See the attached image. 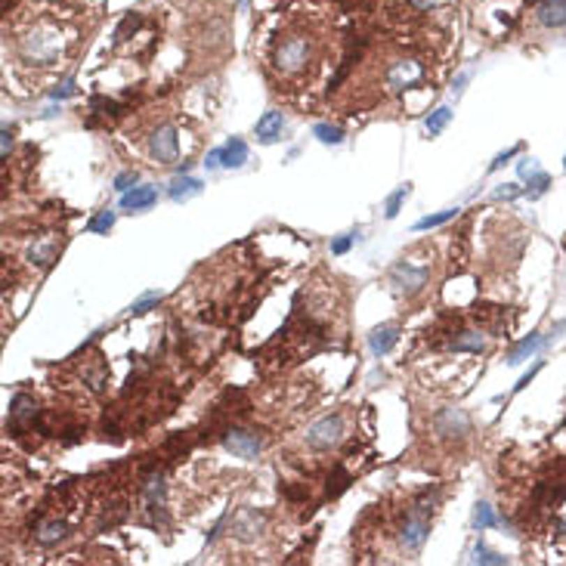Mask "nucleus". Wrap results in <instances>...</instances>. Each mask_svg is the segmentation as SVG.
Listing matches in <instances>:
<instances>
[{
  "instance_id": "nucleus-1",
  "label": "nucleus",
  "mask_w": 566,
  "mask_h": 566,
  "mask_svg": "<svg viewBox=\"0 0 566 566\" xmlns=\"http://www.w3.org/2000/svg\"><path fill=\"white\" fill-rule=\"evenodd\" d=\"M313 62V40L304 34H288L272 47V66L282 75H304Z\"/></svg>"
},
{
  "instance_id": "nucleus-2",
  "label": "nucleus",
  "mask_w": 566,
  "mask_h": 566,
  "mask_svg": "<svg viewBox=\"0 0 566 566\" xmlns=\"http://www.w3.org/2000/svg\"><path fill=\"white\" fill-rule=\"evenodd\" d=\"M59 53H62V31L53 25H40L22 38V56L28 62L47 66V62H53Z\"/></svg>"
},
{
  "instance_id": "nucleus-3",
  "label": "nucleus",
  "mask_w": 566,
  "mask_h": 566,
  "mask_svg": "<svg viewBox=\"0 0 566 566\" xmlns=\"http://www.w3.org/2000/svg\"><path fill=\"white\" fill-rule=\"evenodd\" d=\"M343 440V418L341 415H328V418H319L316 424L306 427V446L319 449V452H328Z\"/></svg>"
},
{
  "instance_id": "nucleus-4",
  "label": "nucleus",
  "mask_w": 566,
  "mask_h": 566,
  "mask_svg": "<svg viewBox=\"0 0 566 566\" xmlns=\"http://www.w3.org/2000/svg\"><path fill=\"white\" fill-rule=\"evenodd\" d=\"M427 276H431V267H427V263L415 267V263H408V260H399L396 267L390 269V282L396 285V291L405 297L418 295V291L427 285Z\"/></svg>"
},
{
  "instance_id": "nucleus-5",
  "label": "nucleus",
  "mask_w": 566,
  "mask_h": 566,
  "mask_svg": "<svg viewBox=\"0 0 566 566\" xmlns=\"http://www.w3.org/2000/svg\"><path fill=\"white\" fill-rule=\"evenodd\" d=\"M263 529H267V514L257 511V507H241V511H235L229 533H232V539H235V542L251 544V542L260 539Z\"/></svg>"
},
{
  "instance_id": "nucleus-6",
  "label": "nucleus",
  "mask_w": 566,
  "mask_h": 566,
  "mask_svg": "<svg viewBox=\"0 0 566 566\" xmlns=\"http://www.w3.org/2000/svg\"><path fill=\"white\" fill-rule=\"evenodd\" d=\"M149 155L158 164H174L180 155V136H177L174 124H161L158 131L149 136Z\"/></svg>"
},
{
  "instance_id": "nucleus-7",
  "label": "nucleus",
  "mask_w": 566,
  "mask_h": 566,
  "mask_svg": "<svg viewBox=\"0 0 566 566\" xmlns=\"http://www.w3.org/2000/svg\"><path fill=\"white\" fill-rule=\"evenodd\" d=\"M433 424H436V433L449 442H461L470 433V418L464 408H442V412H436Z\"/></svg>"
},
{
  "instance_id": "nucleus-8",
  "label": "nucleus",
  "mask_w": 566,
  "mask_h": 566,
  "mask_svg": "<svg viewBox=\"0 0 566 566\" xmlns=\"http://www.w3.org/2000/svg\"><path fill=\"white\" fill-rule=\"evenodd\" d=\"M223 446L235 458H241V461H254L263 449V436L254 433V431H245V427H232V431H226V436H223Z\"/></svg>"
},
{
  "instance_id": "nucleus-9",
  "label": "nucleus",
  "mask_w": 566,
  "mask_h": 566,
  "mask_svg": "<svg viewBox=\"0 0 566 566\" xmlns=\"http://www.w3.org/2000/svg\"><path fill=\"white\" fill-rule=\"evenodd\" d=\"M421 81H424V66L415 62V59H399V62H393V66L387 68V84H390L396 93L418 87Z\"/></svg>"
},
{
  "instance_id": "nucleus-10",
  "label": "nucleus",
  "mask_w": 566,
  "mask_h": 566,
  "mask_svg": "<svg viewBox=\"0 0 566 566\" xmlns=\"http://www.w3.org/2000/svg\"><path fill=\"white\" fill-rule=\"evenodd\" d=\"M427 535H431V520H427L424 511L415 507V511L405 517L403 529H399V539H403L405 551H421L424 548V542H427Z\"/></svg>"
},
{
  "instance_id": "nucleus-11",
  "label": "nucleus",
  "mask_w": 566,
  "mask_h": 566,
  "mask_svg": "<svg viewBox=\"0 0 566 566\" xmlns=\"http://www.w3.org/2000/svg\"><path fill=\"white\" fill-rule=\"evenodd\" d=\"M34 418H38V403H34V396H28V393H16V396L10 399V421H6V427H13V431H25V427L34 424Z\"/></svg>"
},
{
  "instance_id": "nucleus-12",
  "label": "nucleus",
  "mask_w": 566,
  "mask_h": 566,
  "mask_svg": "<svg viewBox=\"0 0 566 566\" xmlns=\"http://www.w3.org/2000/svg\"><path fill=\"white\" fill-rule=\"evenodd\" d=\"M254 133H257V142H263V146H276V142L282 140V133H285V114L276 112V109L267 112L260 121H257Z\"/></svg>"
},
{
  "instance_id": "nucleus-13",
  "label": "nucleus",
  "mask_w": 566,
  "mask_h": 566,
  "mask_svg": "<svg viewBox=\"0 0 566 566\" xmlns=\"http://www.w3.org/2000/svg\"><path fill=\"white\" fill-rule=\"evenodd\" d=\"M158 202V189L155 186H133V189L121 192V207L124 211H146Z\"/></svg>"
},
{
  "instance_id": "nucleus-14",
  "label": "nucleus",
  "mask_w": 566,
  "mask_h": 566,
  "mask_svg": "<svg viewBox=\"0 0 566 566\" xmlns=\"http://www.w3.org/2000/svg\"><path fill=\"white\" fill-rule=\"evenodd\" d=\"M535 19L544 28H563L566 25V0H542L535 6Z\"/></svg>"
},
{
  "instance_id": "nucleus-15",
  "label": "nucleus",
  "mask_w": 566,
  "mask_h": 566,
  "mask_svg": "<svg viewBox=\"0 0 566 566\" xmlns=\"http://www.w3.org/2000/svg\"><path fill=\"white\" fill-rule=\"evenodd\" d=\"M399 341V328L396 325H381L368 334V347L375 356H387L393 350V343Z\"/></svg>"
},
{
  "instance_id": "nucleus-16",
  "label": "nucleus",
  "mask_w": 566,
  "mask_h": 566,
  "mask_svg": "<svg viewBox=\"0 0 566 566\" xmlns=\"http://www.w3.org/2000/svg\"><path fill=\"white\" fill-rule=\"evenodd\" d=\"M245 161H248V142L239 140V136H232V140L220 149V164L229 167V170H235V167H241Z\"/></svg>"
},
{
  "instance_id": "nucleus-17",
  "label": "nucleus",
  "mask_w": 566,
  "mask_h": 566,
  "mask_svg": "<svg viewBox=\"0 0 566 566\" xmlns=\"http://www.w3.org/2000/svg\"><path fill=\"white\" fill-rule=\"evenodd\" d=\"M202 180H195V177H177L174 183H170V189H167V195L174 198L177 204H183V202H189V198H195V195H202Z\"/></svg>"
},
{
  "instance_id": "nucleus-18",
  "label": "nucleus",
  "mask_w": 566,
  "mask_h": 566,
  "mask_svg": "<svg viewBox=\"0 0 566 566\" xmlns=\"http://www.w3.org/2000/svg\"><path fill=\"white\" fill-rule=\"evenodd\" d=\"M542 343H544L542 334H529V338H523L520 343H514V347L507 350V365H520V362H526L529 356H533L535 350L542 347Z\"/></svg>"
},
{
  "instance_id": "nucleus-19",
  "label": "nucleus",
  "mask_w": 566,
  "mask_h": 566,
  "mask_svg": "<svg viewBox=\"0 0 566 566\" xmlns=\"http://www.w3.org/2000/svg\"><path fill=\"white\" fill-rule=\"evenodd\" d=\"M56 248H59V245H56L53 235H44L40 241H34V245H31V251H28V260L38 263V267H50V263L56 260Z\"/></svg>"
},
{
  "instance_id": "nucleus-20",
  "label": "nucleus",
  "mask_w": 566,
  "mask_h": 566,
  "mask_svg": "<svg viewBox=\"0 0 566 566\" xmlns=\"http://www.w3.org/2000/svg\"><path fill=\"white\" fill-rule=\"evenodd\" d=\"M455 353H483L486 350V338L479 332H461L458 338L449 343Z\"/></svg>"
},
{
  "instance_id": "nucleus-21",
  "label": "nucleus",
  "mask_w": 566,
  "mask_h": 566,
  "mask_svg": "<svg viewBox=\"0 0 566 566\" xmlns=\"http://www.w3.org/2000/svg\"><path fill=\"white\" fill-rule=\"evenodd\" d=\"M66 535H68V526H66V523H62V520H53V523H44V526L38 529V535H34V539H38L40 544H47V548H50V544L62 542V539H66Z\"/></svg>"
},
{
  "instance_id": "nucleus-22",
  "label": "nucleus",
  "mask_w": 566,
  "mask_h": 566,
  "mask_svg": "<svg viewBox=\"0 0 566 566\" xmlns=\"http://www.w3.org/2000/svg\"><path fill=\"white\" fill-rule=\"evenodd\" d=\"M449 121H452V109H449V105H440V109H433L431 114H427L424 127H427V133H431V136H436V133L446 131Z\"/></svg>"
},
{
  "instance_id": "nucleus-23",
  "label": "nucleus",
  "mask_w": 566,
  "mask_h": 566,
  "mask_svg": "<svg viewBox=\"0 0 566 566\" xmlns=\"http://www.w3.org/2000/svg\"><path fill=\"white\" fill-rule=\"evenodd\" d=\"M455 217H458V207H446V211H440V214H431V217H421L418 223H415V232H424V229H436V226L449 223V220H455Z\"/></svg>"
},
{
  "instance_id": "nucleus-24",
  "label": "nucleus",
  "mask_w": 566,
  "mask_h": 566,
  "mask_svg": "<svg viewBox=\"0 0 566 566\" xmlns=\"http://www.w3.org/2000/svg\"><path fill=\"white\" fill-rule=\"evenodd\" d=\"M408 195H412V183H403L396 192H390V198H387V207H384V217H387V220L396 217L399 207H403V202H405Z\"/></svg>"
},
{
  "instance_id": "nucleus-25",
  "label": "nucleus",
  "mask_w": 566,
  "mask_h": 566,
  "mask_svg": "<svg viewBox=\"0 0 566 566\" xmlns=\"http://www.w3.org/2000/svg\"><path fill=\"white\" fill-rule=\"evenodd\" d=\"M347 486H350V474L338 464V468L328 474V486H325V489H328V496H332V498H338L341 492H347Z\"/></svg>"
},
{
  "instance_id": "nucleus-26",
  "label": "nucleus",
  "mask_w": 566,
  "mask_h": 566,
  "mask_svg": "<svg viewBox=\"0 0 566 566\" xmlns=\"http://www.w3.org/2000/svg\"><path fill=\"white\" fill-rule=\"evenodd\" d=\"M140 22H142V16H140V13H127V16L118 22V28H114V34H112V38H114V44H124V40H127V34L136 31V28H140Z\"/></svg>"
},
{
  "instance_id": "nucleus-27",
  "label": "nucleus",
  "mask_w": 566,
  "mask_h": 566,
  "mask_svg": "<svg viewBox=\"0 0 566 566\" xmlns=\"http://www.w3.org/2000/svg\"><path fill=\"white\" fill-rule=\"evenodd\" d=\"M492 526H498V520H496V514H492V507L486 505V501H477V507H474V529H492Z\"/></svg>"
},
{
  "instance_id": "nucleus-28",
  "label": "nucleus",
  "mask_w": 566,
  "mask_h": 566,
  "mask_svg": "<svg viewBox=\"0 0 566 566\" xmlns=\"http://www.w3.org/2000/svg\"><path fill=\"white\" fill-rule=\"evenodd\" d=\"M313 136H316L319 142H325V146H341L343 142V131L341 127H332V124H316L313 127Z\"/></svg>"
},
{
  "instance_id": "nucleus-29",
  "label": "nucleus",
  "mask_w": 566,
  "mask_h": 566,
  "mask_svg": "<svg viewBox=\"0 0 566 566\" xmlns=\"http://www.w3.org/2000/svg\"><path fill=\"white\" fill-rule=\"evenodd\" d=\"M474 563L505 566V563H507V557H501V554H496V551H489V548H483V544H477V548H474Z\"/></svg>"
},
{
  "instance_id": "nucleus-30",
  "label": "nucleus",
  "mask_w": 566,
  "mask_h": 566,
  "mask_svg": "<svg viewBox=\"0 0 566 566\" xmlns=\"http://www.w3.org/2000/svg\"><path fill=\"white\" fill-rule=\"evenodd\" d=\"M112 226H114V211H99L96 217L87 223L90 232H109Z\"/></svg>"
},
{
  "instance_id": "nucleus-31",
  "label": "nucleus",
  "mask_w": 566,
  "mask_h": 566,
  "mask_svg": "<svg viewBox=\"0 0 566 566\" xmlns=\"http://www.w3.org/2000/svg\"><path fill=\"white\" fill-rule=\"evenodd\" d=\"M158 304H161V295H146V297L136 300V304H131L127 316H142V313H149L152 306H158Z\"/></svg>"
},
{
  "instance_id": "nucleus-32",
  "label": "nucleus",
  "mask_w": 566,
  "mask_h": 566,
  "mask_svg": "<svg viewBox=\"0 0 566 566\" xmlns=\"http://www.w3.org/2000/svg\"><path fill=\"white\" fill-rule=\"evenodd\" d=\"M548 186H551V177L544 174V170H539L535 177H529V198H539V195H544L548 192Z\"/></svg>"
},
{
  "instance_id": "nucleus-33",
  "label": "nucleus",
  "mask_w": 566,
  "mask_h": 566,
  "mask_svg": "<svg viewBox=\"0 0 566 566\" xmlns=\"http://www.w3.org/2000/svg\"><path fill=\"white\" fill-rule=\"evenodd\" d=\"M84 378H87V384H90L93 393H103V387H105V368H103V365L87 368V371H84Z\"/></svg>"
},
{
  "instance_id": "nucleus-34",
  "label": "nucleus",
  "mask_w": 566,
  "mask_h": 566,
  "mask_svg": "<svg viewBox=\"0 0 566 566\" xmlns=\"http://www.w3.org/2000/svg\"><path fill=\"white\" fill-rule=\"evenodd\" d=\"M136 183H140V174H136V170H127V174H118V177H114V189H118V192L133 189Z\"/></svg>"
},
{
  "instance_id": "nucleus-35",
  "label": "nucleus",
  "mask_w": 566,
  "mask_h": 566,
  "mask_svg": "<svg viewBox=\"0 0 566 566\" xmlns=\"http://www.w3.org/2000/svg\"><path fill=\"white\" fill-rule=\"evenodd\" d=\"M517 195H523L520 186L517 183H505L501 189H496V195L492 198H496V202H511V198H517Z\"/></svg>"
},
{
  "instance_id": "nucleus-36",
  "label": "nucleus",
  "mask_w": 566,
  "mask_h": 566,
  "mask_svg": "<svg viewBox=\"0 0 566 566\" xmlns=\"http://www.w3.org/2000/svg\"><path fill=\"white\" fill-rule=\"evenodd\" d=\"M517 174L523 177V180H529V177H535V174H539V164H535V158L520 161V164H517Z\"/></svg>"
},
{
  "instance_id": "nucleus-37",
  "label": "nucleus",
  "mask_w": 566,
  "mask_h": 566,
  "mask_svg": "<svg viewBox=\"0 0 566 566\" xmlns=\"http://www.w3.org/2000/svg\"><path fill=\"white\" fill-rule=\"evenodd\" d=\"M353 241H356V235H341V239H334L332 241V254H347Z\"/></svg>"
},
{
  "instance_id": "nucleus-38",
  "label": "nucleus",
  "mask_w": 566,
  "mask_h": 566,
  "mask_svg": "<svg viewBox=\"0 0 566 566\" xmlns=\"http://www.w3.org/2000/svg\"><path fill=\"white\" fill-rule=\"evenodd\" d=\"M517 152H520V146H514V149H507V152H501V155H498V158H496V161H492V164H489V170H498V167H501V164H507V161H511V158H514V155H517Z\"/></svg>"
},
{
  "instance_id": "nucleus-39",
  "label": "nucleus",
  "mask_w": 566,
  "mask_h": 566,
  "mask_svg": "<svg viewBox=\"0 0 566 566\" xmlns=\"http://www.w3.org/2000/svg\"><path fill=\"white\" fill-rule=\"evenodd\" d=\"M71 93H75V81H66L62 87L53 90V99H66V96H71Z\"/></svg>"
},
{
  "instance_id": "nucleus-40",
  "label": "nucleus",
  "mask_w": 566,
  "mask_h": 566,
  "mask_svg": "<svg viewBox=\"0 0 566 566\" xmlns=\"http://www.w3.org/2000/svg\"><path fill=\"white\" fill-rule=\"evenodd\" d=\"M539 368H542V365H535V368H533V371H529V375H523V378H520V384H517V387H514V393H520V390H523V387H526L529 381H533V378H535V375H539Z\"/></svg>"
},
{
  "instance_id": "nucleus-41",
  "label": "nucleus",
  "mask_w": 566,
  "mask_h": 566,
  "mask_svg": "<svg viewBox=\"0 0 566 566\" xmlns=\"http://www.w3.org/2000/svg\"><path fill=\"white\" fill-rule=\"evenodd\" d=\"M408 3H415L418 10H431V6H436L440 0H408Z\"/></svg>"
},
{
  "instance_id": "nucleus-42",
  "label": "nucleus",
  "mask_w": 566,
  "mask_h": 566,
  "mask_svg": "<svg viewBox=\"0 0 566 566\" xmlns=\"http://www.w3.org/2000/svg\"><path fill=\"white\" fill-rule=\"evenodd\" d=\"M10 146H13V136H10V127H3V158L10 155Z\"/></svg>"
},
{
  "instance_id": "nucleus-43",
  "label": "nucleus",
  "mask_w": 566,
  "mask_h": 566,
  "mask_svg": "<svg viewBox=\"0 0 566 566\" xmlns=\"http://www.w3.org/2000/svg\"><path fill=\"white\" fill-rule=\"evenodd\" d=\"M204 164H207V167H217V164H220V149H214V152L207 155V161H204Z\"/></svg>"
},
{
  "instance_id": "nucleus-44",
  "label": "nucleus",
  "mask_w": 566,
  "mask_h": 566,
  "mask_svg": "<svg viewBox=\"0 0 566 566\" xmlns=\"http://www.w3.org/2000/svg\"><path fill=\"white\" fill-rule=\"evenodd\" d=\"M464 84H468V75H461V77H458V81H455V87H452V93H455V96H458V93L464 90Z\"/></svg>"
},
{
  "instance_id": "nucleus-45",
  "label": "nucleus",
  "mask_w": 566,
  "mask_h": 566,
  "mask_svg": "<svg viewBox=\"0 0 566 566\" xmlns=\"http://www.w3.org/2000/svg\"><path fill=\"white\" fill-rule=\"evenodd\" d=\"M557 533L566 535V517H563V520H557Z\"/></svg>"
},
{
  "instance_id": "nucleus-46",
  "label": "nucleus",
  "mask_w": 566,
  "mask_h": 566,
  "mask_svg": "<svg viewBox=\"0 0 566 566\" xmlns=\"http://www.w3.org/2000/svg\"><path fill=\"white\" fill-rule=\"evenodd\" d=\"M563 167H566V158H563Z\"/></svg>"
}]
</instances>
